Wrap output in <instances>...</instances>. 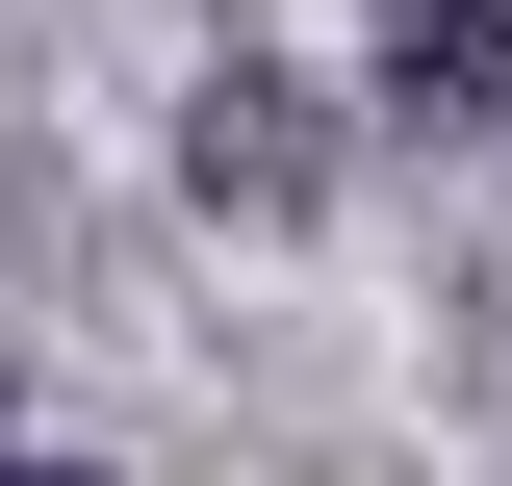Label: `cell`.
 Wrapping results in <instances>:
<instances>
[{
    "mask_svg": "<svg viewBox=\"0 0 512 486\" xmlns=\"http://www.w3.org/2000/svg\"><path fill=\"white\" fill-rule=\"evenodd\" d=\"M180 180L231 205V231H308V205H333V103H308L282 52H205V77H180Z\"/></svg>",
    "mask_w": 512,
    "mask_h": 486,
    "instance_id": "6da1fadb",
    "label": "cell"
},
{
    "mask_svg": "<svg viewBox=\"0 0 512 486\" xmlns=\"http://www.w3.org/2000/svg\"><path fill=\"white\" fill-rule=\"evenodd\" d=\"M359 103L410 128V154H487V128H512V26H487V0H384V77H359Z\"/></svg>",
    "mask_w": 512,
    "mask_h": 486,
    "instance_id": "7a4b0ae2",
    "label": "cell"
},
{
    "mask_svg": "<svg viewBox=\"0 0 512 486\" xmlns=\"http://www.w3.org/2000/svg\"><path fill=\"white\" fill-rule=\"evenodd\" d=\"M0 486H103V461H0Z\"/></svg>",
    "mask_w": 512,
    "mask_h": 486,
    "instance_id": "3957f363",
    "label": "cell"
},
{
    "mask_svg": "<svg viewBox=\"0 0 512 486\" xmlns=\"http://www.w3.org/2000/svg\"><path fill=\"white\" fill-rule=\"evenodd\" d=\"M0 410H26V359H0Z\"/></svg>",
    "mask_w": 512,
    "mask_h": 486,
    "instance_id": "277c9868",
    "label": "cell"
}]
</instances>
